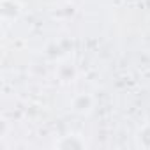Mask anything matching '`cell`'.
Returning a JSON list of instances; mask_svg holds the SVG:
<instances>
[{
	"label": "cell",
	"mask_w": 150,
	"mask_h": 150,
	"mask_svg": "<svg viewBox=\"0 0 150 150\" xmlns=\"http://www.w3.org/2000/svg\"><path fill=\"white\" fill-rule=\"evenodd\" d=\"M74 108H76V111H88V108H90V99L85 97V96L78 97L76 101H74Z\"/></svg>",
	"instance_id": "1"
}]
</instances>
